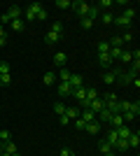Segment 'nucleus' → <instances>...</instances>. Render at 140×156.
Wrapping results in <instances>:
<instances>
[{
    "instance_id": "nucleus-44",
    "label": "nucleus",
    "mask_w": 140,
    "mask_h": 156,
    "mask_svg": "<svg viewBox=\"0 0 140 156\" xmlns=\"http://www.w3.org/2000/svg\"><path fill=\"white\" fill-rule=\"evenodd\" d=\"M114 100H119V98L114 96V93H107V96H105V100H103V105H105V103H114Z\"/></svg>"
},
{
    "instance_id": "nucleus-21",
    "label": "nucleus",
    "mask_w": 140,
    "mask_h": 156,
    "mask_svg": "<svg viewBox=\"0 0 140 156\" xmlns=\"http://www.w3.org/2000/svg\"><path fill=\"white\" fill-rule=\"evenodd\" d=\"M5 151H7V154H19V149H16V144H14L12 142V140H7V142H5Z\"/></svg>"
},
{
    "instance_id": "nucleus-47",
    "label": "nucleus",
    "mask_w": 140,
    "mask_h": 156,
    "mask_svg": "<svg viewBox=\"0 0 140 156\" xmlns=\"http://www.w3.org/2000/svg\"><path fill=\"white\" fill-rule=\"evenodd\" d=\"M0 40H7V33H5V28L0 26Z\"/></svg>"
},
{
    "instance_id": "nucleus-14",
    "label": "nucleus",
    "mask_w": 140,
    "mask_h": 156,
    "mask_svg": "<svg viewBox=\"0 0 140 156\" xmlns=\"http://www.w3.org/2000/svg\"><path fill=\"white\" fill-rule=\"evenodd\" d=\"M131 61H133V51H128V49H121L119 63H131Z\"/></svg>"
},
{
    "instance_id": "nucleus-5",
    "label": "nucleus",
    "mask_w": 140,
    "mask_h": 156,
    "mask_svg": "<svg viewBox=\"0 0 140 156\" xmlns=\"http://www.w3.org/2000/svg\"><path fill=\"white\" fill-rule=\"evenodd\" d=\"M70 96L75 98V100H87V89H84V86H77V89H73V91H70Z\"/></svg>"
},
{
    "instance_id": "nucleus-38",
    "label": "nucleus",
    "mask_w": 140,
    "mask_h": 156,
    "mask_svg": "<svg viewBox=\"0 0 140 156\" xmlns=\"http://www.w3.org/2000/svg\"><path fill=\"white\" fill-rule=\"evenodd\" d=\"M54 112H56L59 117H61V114H66V105H63V103H56V105H54Z\"/></svg>"
},
{
    "instance_id": "nucleus-50",
    "label": "nucleus",
    "mask_w": 140,
    "mask_h": 156,
    "mask_svg": "<svg viewBox=\"0 0 140 156\" xmlns=\"http://www.w3.org/2000/svg\"><path fill=\"white\" fill-rule=\"evenodd\" d=\"M0 156H12V154H7V151H0Z\"/></svg>"
},
{
    "instance_id": "nucleus-52",
    "label": "nucleus",
    "mask_w": 140,
    "mask_h": 156,
    "mask_svg": "<svg viewBox=\"0 0 140 156\" xmlns=\"http://www.w3.org/2000/svg\"><path fill=\"white\" fill-rule=\"evenodd\" d=\"M14 156H21V154H14Z\"/></svg>"
},
{
    "instance_id": "nucleus-28",
    "label": "nucleus",
    "mask_w": 140,
    "mask_h": 156,
    "mask_svg": "<svg viewBox=\"0 0 140 156\" xmlns=\"http://www.w3.org/2000/svg\"><path fill=\"white\" fill-rule=\"evenodd\" d=\"M121 16H126L128 21H133V19H135V9H133V7H126V9H124V14H121Z\"/></svg>"
},
{
    "instance_id": "nucleus-37",
    "label": "nucleus",
    "mask_w": 140,
    "mask_h": 156,
    "mask_svg": "<svg viewBox=\"0 0 140 156\" xmlns=\"http://www.w3.org/2000/svg\"><path fill=\"white\" fill-rule=\"evenodd\" d=\"M87 16L91 21H96V19H98V7H89V14H87Z\"/></svg>"
},
{
    "instance_id": "nucleus-11",
    "label": "nucleus",
    "mask_w": 140,
    "mask_h": 156,
    "mask_svg": "<svg viewBox=\"0 0 140 156\" xmlns=\"http://www.w3.org/2000/svg\"><path fill=\"white\" fill-rule=\"evenodd\" d=\"M82 75H70V79H68V84H70V89H77V86H82Z\"/></svg>"
},
{
    "instance_id": "nucleus-19",
    "label": "nucleus",
    "mask_w": 140,
    "mask_h": 156,
    "mask_svg": "<svg viewBox=\"0 0 140 156\" xmlns=\"http://www.w3.org/2000/svg\"><path fill=\"white\" fill-rule=\"evenodd\" d=\"M138 72H140V61H131V70H128V75L131 77H138Z\"/></svg>"
},
{
    "instance_id": "nucleus-7",
    "label": "nucleus",
    "mask_w": 140,
    "mask_h": 156,
    "mask_svg": "<svg viewBox=\"0 0 140 156\" xmlns=\"http://www.w3.org/2000/svg\"><path fill=\"white\" fill-rule=\"evenodd\" d=\"M100 128H103V126H100V121L96 119V121L87 124V128H84V130H87V133H91V135H98V133H100Z\"/></svg>"
},
{
    "instance_id": "nucleus-32",
    "label": "nucleus",
    "mask_w": 140,
    "mask_h": 156,
    "mask_svg": "<svg viewBox=\"0 0 140 156\" xmlns=\"http://www.w3.org/2000/svg\"><path fill=\"white\" fill-rule=\"evenodd\" d=\"M49 30H52V33H56L59 37H61V35H63V26H61L59 21H56V23H52V28H49Z\"/></svg>"
},
{
    "instance_id": "nucleus-40",
    "label": "nucleus",
    "mask_w": 140,
    "mask_h": 156,
    "mask_svg": "<svg viewBox=\"0 0 140 156\" xmlns=\"http://www.w3.org/2000/svg\"><path fill=\"white\" fill-rule=\"evenodd\" d=\"M82 28H87V30H89V28H93V21L89 19V16H84V19H82Z\"/></svg>"
},
{
    "instance_id": "nucleus-29",
    "label": "nucleus",
    "mask_w": 140,
    "mask_h": 156,
    "mask_svg": "<svg viewBox=\"0 0 140 156\" xmlns=\"http://www.w3.org/2000/svg\"><path fill=\"white\" fill-rule=\"evenodd\" d=\"M73 124H75V128H77V130H84V128H87V121H84L82 117H77V119L73 121Z\"/></svg>"
},
{
    "instance_id": "nucleus-3",
    "label": "nucleus",
    "mask_w": 140,
    "mask_h": 156,
    "mask_svg": "<svg viewBox=\"0 0 140 156\" xmlns=\"http://www.w3.org/2000/svg\"><path fill=\"white\" fill-rule=\"evenodd\" d=\"M119 68H114V70H107L105 75H103V82H105V84H114V82H117V77H119Z\"/></svg>"
},
{
    "instance_id": "nucleus-6",
    "label": "nucleus",
    "mask_w": 140,
    "mask_h": 156,
    "mask_svg": "<svg viewBox=\"0 0 140 156\" xmlns=\"http://www.w3.org/2000/svg\"><path fill=\"white\" fill-rule=\"evenodd\" d=\"M98 151H100L103 156H107L110 151H114V149H112V144L107 142V140H98Z\"/></svg>"
},
{
    "instance_id": "nucleus-51",
    "label": "nucleus",
    "mask_w": 140,
    "mask_h": 156,
    "mask_svg": "<svg viewBox=\"0 0 140 156\" xmlns=\"http://www.w3.org/2000/svg\"><path fill=\"white\" fill-rule=\"evenodd\" d=\"M107 156H117V151H110V154H107Z\"/></svg>"
},
{
    "instance_id": "nucleus-27",
    "label": "nucleus",
    "mask_w": 140,
    "mask_h": 156,
    "mask_svg": "<svg viewBox=\"0 0 140 156\" xmlns=\"http://www.w3.org/2000/svg\"><path fill=\"white\" fill-rule=\"evenodd\" d=\"M45 40H47V44H54V42H59L61 37L56 35V33H52V30H49V33H47V37H45Z\"/></svg>"
},
{
    "instance_id": "nucleus-2",
    "label": "nucleus",
    "mask_w": 140,
    "mask_h": 156,
    "mask_svg": "<svg viewBox=\"0 0 140 156\" xmlns=\"http://www.w3.org/2000/svg\"><path fill=\"white\" fill-rule=\"evenodd\" d=\"M89 7H91V5H89V2H84V0H77V2H73V9L77 12V16H82V19L89 14Z\"/></svg>"
},
{
    "instance_id": "nucleus-13",
    "label": "nucleus",
    "mask_w": 140,
    "mask_h": 156,
    "mask_svg": "<svg viewBox=\"0 0 140 156\" xmlns=\"http://www.w3.org/2000/svg\"><path fill=\"white\" fill-rule=\"evenodd\" d=\"M98 63L103 65V68H110V65H112L114 61L110 58V54H98Z\"/></svg>"
},
{
    "instance_id": "nucleus-12",
    "label": "nucleus",
    "mask_w": 140,
    "mask_h": 156,
    "mask_svg": "<svg viewBox=\"0 0 140 156\" xmlns=\"http://www.w3.org/2000/svg\"><path fill=\"white\" fill-rule=\"evenodd\" d=\"M107 124H112V128H119V126H124V117L121 114H112Z\"/></svg>"
},
{
    "instance_id": "nucleus-34",
    "label": "nucleus",
    "mask_w": 140,
    "mask_h": 156,
    "mask_svg": "<svg viewBox=\"0 0 140 156\" xmlns=\"http://www.w3.org/2000/svg\"><path fill=\"white\" fill-rule=\"evenodd\" d=\"M56 7L59 9H68V7H73V2L70 0H56Z\"/></svg>"
},
{
    "instance_id": "nucleus-41",
    "label": "nucleus",
    "mask_w": 140,
    "mask_h": 156,
    "mask_svg": "<svg viewBox=\"0 0 140 156\" xmlns=\"http://www.w3.org/2000/svg\"><path fill=\"white\" fill-rule=\"evenodd\" d=\"M0 140H2V142L12 140V133H9V130H0Z\"/></svg>"
},
{
    "instance_id": "nucleus-10",
    "label": "nucleus",
    "mask_w": 140,
    "mask_h": 156,
    "mask_svg": "<svg viewBox=\"0 0 140 156\" xmlns=\"http://www.w3.org/2000/svg\"><path fill=\"white\" fill-rule=\"evenodd\" d=\"M112 23H117V26H121V28H131V26H133V21H128L126 16H114Z\"/></svg>"
},
{
    "instance_id": "nucleus-53",
    "label": "nucleus",
    "mask_w": 140,
    "mask_h": 156,
    "mask_svg": "<svg viewBox=\"0 0 140 156\" xmlns=\"http://www.w3.org/2000/svg\"><path fill=\"white\" fill-rule=\"evenodd\" d=\"M135 156H138V154H135Z\"/></svg>"
},
{
    "instance_id": "nucleus-20",
    "label": "nucleus",
    "mask_w": 140,
    "mask_h": 156,
    "mask_svg": "<svg viewBox=\"0 0 140 156\" xmlns=\"http://www.w3.org/2000/svg\"><path fill=\"white\" fill-rule=\"evenodd\" d=\"M100 21H103L105 26H110V23L114 21V14L112 12H103V14H100Z\"/></svg>"
},
{
    "instance_id": "nucleus-4",
    "label": "nucleus",
    "mask_w": 140,
    "mask_h": 156,
    "mask_svg": "<svg viewBox=\"0 0 140 156\" xmlns=\"http://www.w3.org/2000/svg\"><path fill=\"white\" fill-rule=\"evenodd\" d=\"M103 107H105V105H103V100H100V98H96V100H89V105H87V110L93 112V114H98Z\"/></svg>"
},
{
    "instance_id": "nucleus-39",
    "label": "nucleus",
    "mask_w": 140,
    "mask_h": 156,
    "mask_svg": "<svg viewBox=\"0 0 140 156\" xmlns=\"http://www.w3.org/2000/svg\"><path fill=\"white\" fill-rule=\"evenodd\" d=\"M35 19H38V21H45V19H47V9H42V7H40V9H38V14H35Z\"/></svg>"
},
{
    "instance_id": "nucleus-16",
    "label": "nucleus",
    "mask_w": 140,
    "mask_h": 156,
    "mask_svg": "<svg viewBox=\"0 0 140 156\" xmlns=\"http://www.w3.org/2000/svg\"><path fill=\"white\" fill-rule=\"evenodd\" d=\"M110 58L114 61V63H117V61H119V56H121V47H110Z\"/></svg>"
},
{
    "instance_id": "nucleus-9",
    "label": "nucleus",
    "mask_w": 140,
    "mask_h": 156,
    "mask_svg": "<svg viewBox=\"0 0 140 156\" xmlns=\"http://www.w3.org/2000/svg\"><path fill=\"white\" fill-rule=\"evenodd\" d=\"M138 144H140V133H138V130H133V133L128 135V147L138 149Z\"/></svg>"
},
{
    "instance_id": "nucleus-25",
    "label": "nucleus",
    "mask_w": 140,
    "mask_h": 156,
    "mask_svg": "<svg viewBox=\"0 0 140 156\" xmlns=\"http://www.w3.org/2000/svg\"><path fill=\"white\" fill-rule=\"evenodd\" d=\"M9 72H12V65L7 61H0V75H9Z\"/></svg>"
},
{
    "instance_id": "nucleus-22",
    "label": "nucleus",
    "mask_w": 140,
    "mask_h": 156,
    "mask_svg": "<svg viewBox=\"0 0 140 156\" xmlns=\"http://www.w3.org/2000/svg\"><path fill=\"white\" fill-rule=\"evenodd\" d=\"M117 82H121V84H131V82H133V77H131L128 72H119V77H117Z\"/></svg>"
},
{
    "instance_id": "nucleus-23",
    "label": "nucleus",
    "mask_w": 140,
    "mask_h": 156,
    "mask_svg": "<svg viewBox=\"0 0 140 156\" xmlns=\"http://www.w3.org/2000/svg\"><path fill=\"white\" fill-rule=\"evenodd\" d=\"M70 75H73V72L68 70V68H61V72H59V82H68V79H70Z\"/></svg>"
},
{
    "instance_id": "nucleus-48",
    "label": "nucleus",
    "mask_w": 140,
    "mask_h": 156,
    "mask_svg": "<svg viewBox=\"0 0 140 156\" xmlns=\"http://www.w3.org/2000/svg\"><path fill=\"white\" fill-rule=\"evenodd\" d=\"M0 151H5V142L2 140H0Z\"/></svg>"
},
{
    "instance_id": "nucleus-17",
    "label": "nucleus",
    "mask_w": 140,
    "mask_h": 156,
    "mask_svg": "<svg viewBox=\"0 0 140 156\" xmlns=\"http://www.w3.org/2000/svg\"><path fill=\"white\" fill-rule=\"evenodd\" d=\"M54 82H56V75H54V72H45V77H42V84H45V86H52Z\"/></svg>"
},
{
    "instance_id": "nucleus-1",
    "label": "nucleus",
    "mask_w": 140,
    "mask_h": 156,
    "mask_svg": "<svg viewBox=\"0 0 140 156\" xmlns=\"http://www.w3.org/2000/svg\"><path fill=\"white\" fill-rule=\"evenodd\" d=\"M21 14H23V9H21L19 5H12L5 14H2V16H0V26H5V23H12L14 19H21Z\"/></svg>"
},
{
    "instance_id": "nucleus-31",
    "label": "nucleus",
    "mask_w": 140,
    "mask_h": 156,
    "mask_svg": "<svg viewBox=\"0 0 140 156\" xmlns=\"http://www.w3.org/2000/svg\"><path fill=\"white\" fill-rule=\"evenodd\" d=\"M9 26H12V30H16V33H19V30H23V21H21V19H14L12 23H9Z\"/></svg>"
},
{
    "instance_id": "nucleus-49",
    "label": "nucleus",
    "mask_w": 140,
    "mask_h": 156,
    "mask_svg": "<svg viewBox=\"0 0 140 156\" xmlns=\"http://www.w3.org/2000/svg\"><path fill=\"white\" fill-rule=\"evenodd\" d=\"M7 44V40H0V47H5Z\"/></svg>"
},
{
    "instance_id": "nucleus-24",
    "label": "nucleus",
    "mask_w": 140,
    "mask_h": 156,
    "mask_svg": "<svg viewBox=\"0 0 140 156\" xmlns=\"http://www.w3.org/2000/svg\"><path fill=\"white\" fill-rule=\"evenodd\" d=\"M80 117L84 119L87 124H91V121H96V114H93V112H89V110H84V112H82V114H80Z\"/></svg>"
},
{
    "instance_id": "nucleus-18",
    "label": "nucleus",
    "mask_w": 140,
    "mask_h": 156,
    "mask_svg": "<svg viewBox=\"0 0 140 156\" xmlns=\"http://www.w3.org/2000/svg\"><path fill=\"white\" fill-rule=\"evenodd\" d=\"M66 117L70 119V121H75V119L80 117V110H77V107H66Z\"/></svg>"
},
{
    "instance_id": "nucleus-46",
    "label": "nucleus",
    "mask_w": 140,
    "mask_h": 156,
    "mask_svg": "<svg viewBox=\"0 0 140 156\" xmlns=\"http://www.w3.org/2000/svg\"><path fill=\"white\" fill-rule=\"evenodd\" d=\"M59 119H61V126H68V124H70V119H68V117H66V114H61V117H59Z\"/></svg>"
},
{
    "instance_id": "nucleus-26",
    "label": "nucleus",
    "mask_w": 140,
    "mask_h": 156,
    "mask_svg": "<svg viewBox=\"0 0 140 156\" xmlns=\"http://www.w3.org/2000/svg\"><path fill=\"white\" fill-rule=\"evenodd\" d=\"M105 140H107L110 144H112V149H114V144H117V140H119V137H117V133H114V128L110 130V133H107V137H105Z\"/></svg>"
},
{
    "instance_id": "nucleus-42",
    "label": "nucleus",
    "mask_w": 140,
    "mask_h": 156,
    "mask_svg": "<svg viewBox=\"0 0 140 156\" xmlns=\"http://www.w3.org/2000/svg\"><path fill=\"white\" fill-rule=\"evenodd\" d=\"M61 156H75V151L70 147H61Z\"/></svg>"
},
{
    "instance_id": "nucleus-15",
    "label": "nucleus",
    "mask_w": 140,
    "mask_h": 156,
    "mask_svg": "<svg viewBox=\"0 0 140 156\" xmlns=\"http://www.w3.org/2000/svg\"><path fill=\"white\" fill-rule=\"evenodd\" d=\"M70 91H73V89H70L68 82H61V84H59V96L61 98H63V96H70Z\"/></svg>"
},
{
    "instance_id": "nucleus-8",
    "label": "nucleus",
    "mask_w": 140,
    "mask_h": 156,
    "mask_svg": "<svg viewBox=\"0 0 140 156\" xmlns=\"http://www.w3.org/2000/svg\"><path fill=\"white\" fill-rule=\"evenodd\" d=\"M66 61H68V56L63 51H56V54H54V63L59 65V68H66Z\"/></svg>"
},
{
    "instance_id": "nucleus-45",
    "label": "nucleus",
    "mask_w": 140,
    "mask_h": 156,
    "mask_svg": "<svg viewBox=\"0 0 140 156\" xmlns=\"http://www.w3.org/2000/svg\"><path fill=\"white\" fill-rule=\"evenodd\" d=\"M98 7H105V9H107V7H112V0H100Z\"/></svg>"
},
{
    "instance_id": "nucleus-43",
    "label": "nucleus",
    "mask_w": 140,
    "mask_h": 156,
    "mask_svg": "<svg viewBox=\"0 0 140 156\" xmlns=\"http://www.w3.org/2000/svg\"><path fill=\"white\" fill-rule=\"evenodd\" d=\"M131 40H133V33L131 30H126L124 35H121V42H131Z\"/></svg>"
},
{
    "instance_id": "nucleus-35",
    "label": "nucleus",
    "mask_w": 140,
    "mask_h": 156,
    "mask_svg": "<svg viewBox=\"0 0 140 156\" xmlns=\"http://www.w3.org/2000/svg\"><path fill=\"white\" fill-rule=\"evenodd\" d=\"M110 51V42H98V54H107Z\"/></svg>"
},
{
    "instance_id": "nucleus-33",
    "label": "nucleus",
    "mask_w": 140,
    "mask_h": 156,
    "mask_svg": "<svg viewBox=\"0 0 140 156\" xmlns=\"http://www.w3.org/2000/svg\"><path fill=\"white\" fill-rule=\"evenodd\" d=\"M12 84V75H0V86H9Z\"/></svg>"
},
{
    "instance_id": "nucleus-36",
    "label": "nucleus",
    "mask_w": 140,
    "mask_h": 156,
    "mask_svg": "<svg viewBox=\"0 0 140 156\" xmlns=\"http://www.w3.org/2000/svg\"><path fill=\"white\" fill-rule=\"evenodd\" d=\"M96 98H98V91L89 86V89H87V100H96Z\"/></svg>"
},
{
    "instance_id": "nucleus-30",
    "label": "nucleus",
    "mask_w": 140,
    "mask_h": 156,
    "mask_svg": "<svg viewBox=\"0 0 140 156\" xmlns=\"http://www.w3.org/2000/svg\"><path fill=\"white\" fill-rule=\"evenodd\" d=\"M114 149H119V151H126V149H128V140H117Z\"/></svg>"
}]
</instances>
